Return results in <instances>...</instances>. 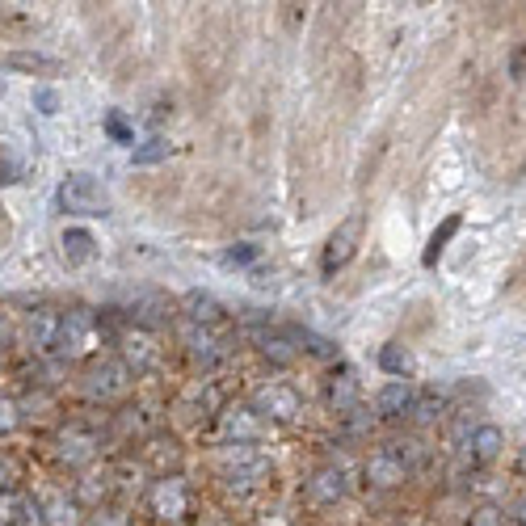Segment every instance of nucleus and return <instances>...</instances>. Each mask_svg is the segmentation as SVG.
<instances>
[{
	"label": "nucleus",
	"instance_id": "obj_5",
	"mask_svg": "<svg viewBox=\"0 0 526 526\" xmlns=\"http://www.w3.org/2000/svg\"><path fill=\"white\" fill-rule=\"evenodd\" d=\"M409 400H413V392H409V383H404V379H396V383H388V388H383L379 392V413L383 417H396V413H404V409H409Z\"/></svg>",
	"mask_w": 526,
	"mask_h": 526
},
{
	"label": "nucleus",
	"instance_id": "obj_10",
	"mask_svg": "<svg viewBox=\"0 0 526 526\" xmlns=\"http://www.w3.org/2000/svg\"><path fill=\"white\" fill-rule=\"evenodd\" d=\"M472 447H476V459H480V463H489V459L501 451V430H497V426H484V430H476Z\"/></svg>",
	"mask_w": 526,
	"mask_h": 526
},
{
	"label": "nucleus",
	"instance_id": "obj_22",
	"mask_svg": "<svg viewBox=\"0 0 526 526\" xmlns=\"http://www.w3.org/2000/svg\"><path fill=\"white\" fill-rule=\"evenodd\" d=\"M0 97H5V85H0Z\"/></svg>",
	"mask_w": 526,
	"mask_h": 526
},
{
	"label": "nucleus",
	"instance_id": "obj_4",
	"mask_svg": "<svg viewBox=\"0 0 526 526\" xmlns=\"http://www.w3.org/2000/svg\"><path fill=\"white\" fill-rule=\"evenodd\" d=\"M64 257L72 261V266H85V261H93V257H97V240H93V232H85V228H68V232H64Z\"/></svg>",
	"mask_w": 526,
	"mask_h": 526
},
{
	"label": "nucleus",
	"instance_id": "obj_19",
	"mask_svg": "<svg viewBox=\"0 0 526 526\" xmlns=\"http://www.w3.org/2000/svg\"><path fill=\"white\" fill-rule=\"evenodd\" d=\"M9 476H13V472H9V463H0V493L9 489Z\"/></svg>",
	"mask_w": 526,
	"mask_h": 526
},
{
	"label": "nucleus",
	"instance_id": "obj_16",
	"mask_svg": "<svg viewBox=\"0 0 526 526\" xmlns=\"http://www.w3.org/2000/svg\"><path fill=\"white\" fill-rule=\"evenodd\" d=\"M47 522H51V526H76V505L55 501V505H51V514H47Z\"/></svg>",
	"mask_w": 526,
	"mask_h": 526
},
{
	"label": "nucleus",
	"instance_id": "obj_3",
	"mask_svg": "<svg viewBox=\"0 0 526 526\" xmlns=\"http://www.w3.org/2000/svg\"><path fill=\"white\" fill-rule=\"evenodd\" d=\"M0 526H43V514L30 497L5 489L0 493Z\"/></svg>",
	"mask_w": 526,
	"mask_h": 526
},
{
	"label": "nucleus",
	"instance_id": "obj_21",
	"mask_svg": "<svg viewBox=\"0 0 526 526\" xmlns=\"http://www.w3.org/2000/svg\"><path fill=\"white\" fill-rule=\"evenodd\" d=\"M97 526H123V518H118V514H114V518H106V522L97 518Z\"/></svg>",
	"mask_w": 526,
	"mask_h": 526
},
{
	"label": "nucleus",
	"instance_id": "obj_13",
	"mask_svg": "<svg viewBox=\"0 0 526 526\" xmlns=\"http://www.w3.org/2000/svg\"><path fill=\"white\" fill-rule=\"evenodd\" d=\"M169 156V144L165 139H148L144 148H135V165H160Z\"/></svg>",
	"mask_w": 526,
	"mask_h": 526
},
{
	"label": "nucleus",
	"instance_id": "obj_18",
	"mask_svg": "<svg viewBox=\"0 0 526 526\" xmlns=\"http://www.w3.org/2000/svg\"><path fill=\"white\" fill-rule=\"evenodd\" d=\"M17 430V404L13 400H0V434Z\"/></svg>",
	"mask_w": 526,
	"mask_h": 526
},
{
	"label": "nucleus",
	"instance_id": "obj_7",
	"mask_svg": "<svg viewBox=\"0 0 526 526\" xmlns=\"http://www.w3.org/2000/svg\"><path fill=\"white\" fill-rule=\"evenodd\" d=\"M379 367L388 375H396V379H409L413 375V354L404 346H383L379 350Z\"/></svg>",
	"mask_w": 526,
	"mask_h": 526
},
{
	"label": "nucleus",
	"instance_id": "obj_14",
	"mask_svg": "<svg viewBox=\"0 0 526 526\" xmlns=\"http://www.w3.org/2000/svg\"><path fill=\"white\" fill-rule=\"evenodd\" d=\"M186 308H190L194 320H215V316H219V303H215L211 295H190Z\"/></svg>",
	"mask_w": 526,
	"mask_h": 526
},
{
	"label": "nucleus",
	"instance_id": "obj_17",
	"mask_svg": "<svg viewBox=\"0 0 526 526\" xmlns=\"http://www.w3.org/2000/svg\"><path fill=\"white\" fill-rule=\"evenodd\" d=\"M34 110H38V114H55V110H59V93L47 89V85L34 89Z\"/></svg>",
	"mask_w": 526,
	"mask_h": 526
},
{
	"label": "nucleus",
	"instance_id": "obj_15",
	"mask_svg": "<svg viewBox=\"0 0 526 526\" xmlns=\"http://www.w3.org/2000/svg\"><path fill=\"white\" fill-rule=\"evenodd\" d=\"M219 261H224V266H249V261H257V245H236V249H228Z\"/></svg>",
	"mask_w": 526,
	"mask_h": 526
},
{
	"label": "nucleus",
	"instance_id": "obj_6",
	"mask_svg": "<svg viewBox=\"0 0 526 526\" xmlns=\"http://www.w3.org/2000/svg\"><path fill=\"white\" fill-rule=\"evenodd\" d=\"M5 68H17V72H55L59 59L38 55V51H9L5 55Z\"/></svg>",
	"mask_w": 526,
	"mask_h": 526
},
{
	"label": "nucleus",
	"instance_id": "obj_8",
	"mask_svg": "<svg viewBox=\"0 0 526 526\" xmlns=\"http://www.w3.org/2000/svg\"><path fill=\"white\" fill-rule=\"evenodd\" d=\"M459 232V215H451V219H442V228H434V236H430V245H426V253H421V261L426 266H434V261L442 257V249L451 245V236Z\"/></svg>",
	"mask_w": 526,
	"mask_h": 526
},
{
	"label": "nucleus",
	"instance_id": "obj_12",
	"mask_svg": "<svg viewBox=\"0 0 526 526\" xmlns=\"http://www.w3.org/2000/svg\"><path fill=\"white\" fill-rule=\"evenodd\" d=\"M106 135L114 139V144H135V131H131V123L118 110H110L106 114Z\"/></svg>",
	"mask_w": 526,
	"mask_h": 526
},
{
	"label": "nucleus",
	"instance_id": "obj_20",
	"mask_svg": "<svg viewBox=\"0 0 526 526\" xmlns=\"http://www.w3.org/2000/svg\"><path fill=\"white\" fill-rule=\"evenodd\" d=\"M522 68H526V51H518V55H514V72H518V76H522Z\"/></svg>",
	"mask_w": 526,
	"mask_h": 526
},
{
	"label": "nucleus",
	"instance_id": "obj_9",
	"mask_svg": "<svg viewBox=\"0 0 526 526\" xmlns=\"http://www.w3.org/2000/svg\"><path fill=\"white\" fill-rule=\"evenodd\" d=\"M371 480H375V484H400V480H404V468H400L392 455H375V459H371Z\"/></svg>",
	"mask_w": 526,
	"mask_h": 526
},
{
	"label": "nucleus",
	"instance_id": "obj_11",
	"mask_svg": "<svg viewBox=\"0 0 526 526\" xmlns=\"http://www.w3.org/2000/svg\"><path fill=\"white\" fill-rule=\"evenodd\" d=\"M312 497H316V501L341 497V472H320V476L312 480Z\"/></svg>",
	"mask_w": 526,
	"mask_h": 526
},
{
	"label": "nucleus",
	"instance_id": "obj_1",
	"mask_svg": "<svg viewBox=\"0 0 526 526\" xmlns=\"http://www.w3.org/2000/svg\"><path fill=\"white\" fill-rule=\"evenodd\" d=\"M55 202L68 215H110V190L93 173H68L59 181Z\"/></svg>",
	"mask_w": 526,
	"mask_h": 526
},
{
	"label": "nucleus",
	"instance_id": "obj_2",
	"mask_svg": "<svg viewBox=\"0 0 526 526\" xmlns=\"http://www.w3.org/2000/svg\"><path fill=\"white\" fill-rule=\"evenodd\" d=\"M362 236V219L354 215V219H346L333 236H329V249H325V261H320V270L325 274H333L337 266H346V261L354 257V240Z\"/></svg>",
	"mask_w": 526,
	"mask_h": 526
}]
</instances>
